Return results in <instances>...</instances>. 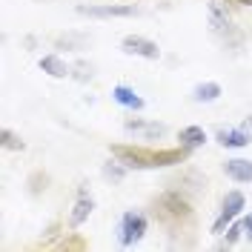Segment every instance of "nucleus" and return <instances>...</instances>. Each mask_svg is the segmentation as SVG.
<instances>
[{"label":"nucleus","mask_w":252,"mask_h":252,"mask_svg":"<svg viewBox=\"0 0 252 252\" xmlns=\"http://www.w3.org/2000/svg\"><path fill=\"white\" fill-rule=\"evenodd\" d=\"M143 232H146V218H143L141 212H126L124 223H121V244L132 247Z\"/></svg>","instance_id":"1"},{"label":"nucleus","mask_w":252,"mask_h":252,"mask_svg":"<svg viewBox=\"0 0 252 252\" xmlns=\"http://www.w3.org/2000/svg\"><path fill=\"white\" fill-rule=\"evenodd\" d=\"M124 52H129V55H141V58H149V61H155L158 55H160L158 43L146 40V37H138V34L124 37Z\"/></svg>","instance_id":"2"},{"label":"nucleus","mask_w":252,"mask_h":252,"mask_svg":"<svg viewBox=\"0 0 252 252\" xmlns=\"http://www.w3.org/2000/svg\"><path fill=\"white\" fill-rule=\"evenodd\" d=\"M78 12L89 17H132L135 6H80Z\"/></svg>","instance_id":"3"},{"label":"nucleus","mask_w":252,"mask_h":252,"mask_svg":"<svg viewBox=\"0 0 252 252\" xmlns=\"http://www.w3.org/2000/svg\"><path fill=\"white\" fill-rule=\"evenodd\" d=\"M241 209H244V195H241V192H229V195H226V201H223V212H220L218 223H215V232H223L226 220H232Z\"/></svg>","instance_id":"4"},{"label":"nucleus","mask_w":252,"mask_h":252,"mask_svg":"<svg viewBox=\"0 0 252 252\" xmlns=\"http://www.w3.org/2000/svg\"><path fill=\"white\" fill-rule=\"evenodd\" d=\"M223 169H226L229 178H235V181H241V184H250L252 181V163L250 160H244V158H232V160H226Z\"/></svg>","instance_id":"5"},{"label":"nucleus","mask_w":252,"mask_h":252,"mask_svg":"<svg viewBox=\"0 0 252 252\" xmlns=\"http://www.w3.org/2000/svg\"><path fill=\"white\" fill-rule=\"evenodd\" d=\"M126 129L129 132H141L143 138H160L166 132V126L160 124H143V121H126Z\"/></svg>","instance_id":"6"},{"label":"nucleus","mask_w":252,"mask_h":252,"mask_svg":"<svg viewBox=\"0 0 252 252\" xmlns=\"http://www.w3.org/2000/svg\"><path fill=\"white\" fill-rule=\"evenodd\" d=\"M112 97L121 103V106H129V109H141L143 100L138 97V94L132 92V89H126V86H115V92H112Z\"/></svg>","instance_id":"7"},{"label":"nucleus","mask_w":252,"mask_h":252,"mask_svg":"<svg viewBox=\"0 0 252 252\" xmlns=\"http://www.w3.org/2000/svg\"><path fill=\"white\" fill-rule=\"evenodd\" d=\"M218 141L223 143V146H247V143H250V135L241 132V129H220Z\"/></svg>","instance_id":"8"},{"label":"nucleus","mask_w":252,"mask_h":252,"mask_svg":"<svg viewBox=\"0 0 252 252\" xmlns=\"http://www.w3.org/2000/svg\"><path fill=\"white\" fill-rule=\"evenodd\" d=\"M206 141L204 129H198V126H189L181 132V146H187V149H195V146H201Z\"/></svg>","instance_id":"9"},{"label":"nucleus","mask_w":252,"mask_h":252,"mask_svg":"<svg viewBox=\"0 0 252 252\" xmlns=\"http://www.w3.org/2000/svg\"><path fill=\"white\" fill-rule=\"evenodd\" d=\"M226 23H229L226 9H223L220 3H209V26H212V29H223Z\"/></svg>","instance_id":"10"},{"label":"nucleus","mask_w":252,"mask_h":252,"mask_svg":"<svg viewBox=\"0 0 252 252\" xmlns=\"http://www.w3.org/2000/svg\"><path fill=\"white\" fill-rule=\"evenodd\" d=\"M218 94H220V86H218V83H201V86H195L192 97H195V100H215Z\"/></svg>","instance_id":"11"},{"label":"nucleus","mask_w":252,"mask_h":252,"mask_svg":"<svg viewBox=\"0 0 252 252\" xmlns=\"http://www.w3.org/2000/svg\"><path fill=\"white\" fill-rule=\"evenodd\" d=\"M40 69L49 72L52 78H63V75H69V69H66L58 58H43V61H40Z\"/></svg>","instance_id":"12"},{"label":"nucleus","mask_w":252,"mask_h":252,"mask_svg":"<svg viewBox=\"0 0 252 252\" xmlns=\"http://www.w3.org/2000/svg\"><path fill=\"white\" fill-rule=\"evenodd\" d=\"M89 212H92V198H80L78 204H75V212H72V226L83 223Z\"/></svg>","instance_id":"13"},{"label":"nucleus","mask_w":252,"mask_h":252,"mask_svg":"<svg viewBox=\"0 0 252 252\" xmlns=\"http://www.w3.org/2000/svg\"><path fill=\"white\" fill-rule=\"evenodd\" d=\"M3 143H6L9 149H23V141H17V138L12 135V132H9V129L3 132Z\"/></svg>","instance_id":"14"},{"label":"nucleus","mask_w":252,"mask_h":252,"mask_svg":"<svg viewBox=\"0 0 252 252\" xmlns=\"http://www.w3.org/2000/svg\"><path fill=\"white\" fill-rule=\"evenodd\" d=\"M103 175H106V178H112V181H121V178H124V172H121L118 166H106V169H103Z\"/></svg>","instance_id":"15"},{"label":"nucleus","mask_w":252,"mask_h":252,"mask_svg":"<svg viewBox=\"0 0 252 252\" xmlns=\"http://www.w3.org/2000/svg\"><path fill=\"white\" fill-rule=\"evenodd\" d=\"M241 229H244V223H238V226H232V229H229V238H226V244H235V241H238V235H241Z\"/></svg>","instance_id":"16"},{"label":"nucleus","mask_w":252,"mask_h":252,"mask_svg":"<svg viewBox=\"0 0 252 252\" xmlns=\"http://www.w3.org/2000/svg\"><path fill=\"white\" fill-rule=\"evenodd\" d=\"M244 229H247V232H250V238H252V215L247 220H244Z\"/></svg>","instance_id":"17"},{"label":"nucleus","mask_w":252,"mask_h":252,"mask_svg":"<svg viewBox=\"0 0 252 252\" xmlns=\"http://www.w3.org/2000/svg\"><path fill=\"white\" fill-rule=\"evenodd\" d=\"M247 126H250V129H252V112H250V118H247Z\"/></svg>","instance_id":"18"},{"label":"nucleus","mask_w":252,"mask_h":252,"mask_svg":"<svg viewBox=\"0 0 252 252\" xmlns=\"http://www.w3.org/2000/svg\"><path fill=\"white\" fill-rule=\"evenodd\" d=\"M241 3H244V6H252V0H241Z\"/></svg>","instance_id":"19"}]
</instances>
